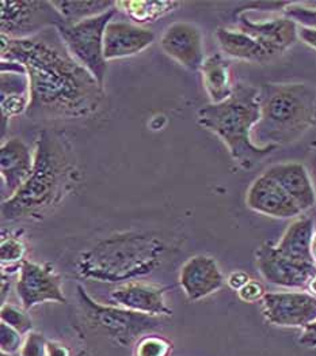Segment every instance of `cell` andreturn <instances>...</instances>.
Returning a JSON list of instances; mask_svg holds the SVG:
<instances>
[{"label":"cell","instance_id":"obj_36","mask_svg":"<svg viewBox=\"0 0 316 356\" xmlns=\"http://www.w3.org/2000/svg\"><path fill=\"white\" fill-rule=\"evenodd\" d=\"M308 172L311 175V178L314 181V185H315L316 191V149L311 151V155H310V165H308Z\"/></svg>","mask_w":316,"mask_h":356},{"label":"cell","instance_id":"obj_13","mask_svg":"<svg viewBox=\"0 0 316 356\" xmlns=\"http://www.w3.org/2000/svg\"><path fill=\"white\" fill-rule=\"evenodd\" d=\"M235 17L238 29L258 41L273 59L285 54L299 40V25L285 15L266 21H253L246 13H235Z\"/></svg>","mask_w":316,"mask_h":356},{"label":"cell","instance_id":"obj_20","mask_svg":"<svg viewBox=\"0 0 316 356\" xmlns=\"http://www.w3.org/2000/svg\"><path fill=\"white\" fill-rule=\"evenodd\" d=\"M276 179L303 212L315 207L316 191L308 169L300 162L276 163L265 170Z\"/></svg>","mask_w":316,"mask_h":356},{"label":"cell","instance_id":"obj_26","mask_svg":"<svg viewBox=\"0 0 316 356\" xmlns=\"http://www.w3.org/2000/svg\"><path fill=\"white\" fill-rule=\"evenodd\" d=\"M26 246L21 238L8 237L1 238L0 245V259H1V275H11L14 272H19L21 266L24 263Z\"/></svg>","mask_w":316,"mask_h":356},{"label":"cell","instance_id":"obj_27","mask_svg":"<svg viewBox=\"0 0 316 356\" xmlns=\"http://www.w3.org/2000/svg\"><path fill=\"white\" fill-rule=\"evenodd\" d=\"M21 356H71V351L60 343L48 340L44 334L29 333L22 346Z\"/></svg>","mask_w":316,"mask_h":356},{"label":"cell","instance_id":"obj_9","mask_svg":"<svg viewBox=\"0 0 316 356\" xmlns=\"http://www.w3.org/2000/svg\"><path fill=\"white\" fill-rule=\"evenodd\" d=\"M256 259L262 277L280 287L303 289L316 275V263L292 259L280 252L276 245L263 243L257 250Z\"/></svg>","mask_w":316,"mask_h":356},{"label":"cell","instance_id":"obj_25","mask_svg":"<svg viewBox=\"0 0 316 356\" xmlns=\"http://www.w3.org/2000/svg\"><path fill=\"white\" fill-rule=\"evenodd\" d=\"M53 4L64 18L65 25L79 24L115 8V1L110 0H53Z\"/></svg>","mask_w":316,"mask_h":356},{"label":"cell","instance_id":"obj_22","mask_svg":"<svg viewBox=\"0 0 316 356\" xmlns=\"http://www.w3.org/2000/svg\"><path fill=\"white\" fill-rule=\"evenodd\" d=\"M202 83L210 104H220L232 95L230 61L222 54L206 56L201 65Z\"/></svg>","mask_w":316,"mask_h":356},{"label":"cell","instance_id":"obj_4","mask_svg":"<svg viewBox=\"0 0 316 356\" xmlns=\"http://www.w3.org/2000/svg\"><path fill=\"white\" fill-rule=\"evenodd\" d=\"M260 116L251 132L258 147L290 145L316 127V89L307 83H266Z\"/></svg>","mask_w":316,"mask_h":356},{"label":"cell","instance_id":"obj_33","mask_svg":"<svg viewBox=\"0 0 316 356\" xmlns=\"http://www.w3.org/2000/svg\"><path fill=\"white\" fill-rule=\"evenodd\" d=\"M250 280H251V279H250V276H249L246 272H243V270H235V272H232L230 276H228L227 283H228V286H230L232 290L239 291V290H240L243 286H246Z\"/></svg>","mask_w":316,"mask_h":356},{"label":"cell","instance_id":"obj_5","mask_svg":"<svg viewBox=\"0 0 316 356\" xmlns=\"http://www.w3.org/2000/svg\"><path fill=\"white\" fill-rule=\"evenodd\" d=\"M165 250L163 241L156 236L121 233L105 238L83 252L76 269L82 277L97 282H131L153 272Z\"/></svg>","mask_w":316,"mask_h":356},{"label":"cell","instance_id":"obj_2","mask_svg":"<svg viewBox=\"0 0 316 356\" xmlns=\"http://www.w3.org/2000/svg\"><path fill=\"white\" fill-rule=\"evenodd\" d=\"M79 178L76 155L68 139L56 131H41L35 140L33 172L11 199L1 202L3 219H41L60 206Z\"/></svg>","mask_w":316,"mask_h":356},{"label":"cell","instance_id":"obj_11","mask_svg":"<svg viewBox=\"0 0 316 356\" xmlns=\"http://www.w3.org/2000/svg\"><path fill=\"white\" fill-rule=\"evenodd\" d=\"M262 312L270 324L307 327L316 321V297L308 293H266Z\"/></svg>","mask_w":316,"mask_h":356},{"label":"cell","instance_id":"obj_37","mask_svg":"<svg viewBox=\"0 0 316 356\" xmlns=\"http://www.w3.org/2000/svg\"><path fill=\"white\" fill-rule=\"evenodd\" d=\"M311 252H313V257H314V260H315L316 263V233L314 234V238H313V245H311Z\"/></svg>","mask_w":316,"mask_h":356},{"label":"cell","instance_id":"obj_21","mask_svg":"<svg viewBox=\"0 0 316 356\" xmlns=\"http://www.w3.org/2000/svg\"><path fill=\"white\" fill-rule=\"evenodd\" d=\"M216 40L222 52L232 59L258 64H266L274 60L258 41L238 28H219L216 30Z\"/></svg>","mask_w":316,"mask_h":356},{"label":"cell","instance_id":"obj_28","mask_svg":"<svg viewBox=\"0 0 316 356\" xmlns=\"http://www.w3.org/2000/svg\"><path fill=\"white\" fill-rule=\"evenodd\" d=\"M0 317H1L3 324L15 329L21 334L30 333V330L33 329V321H31V318L28 314V310H25L24 307L21 309L18 306L4 303L1 306Z\"/></svg>","mask_w":316,"mask_h":356},{"label":"cell","instance_id":"obj_18","mask_svg":"<svg viewBox=\"0 0 316 356\" xmlns=\"http://www.w3.org/2000/svg\"><path fill=\"white\" fill-rule=\"evenodd\" d=\"M167 287L142 282H128L112 293V299L121 307L153 317L172 316L173 312L166 303Z\"/></svg>","mask_w":316,"mask_h":356},{"label":"cell","instance_id":"obj_30","mask_svg":"<svg viewBox=\"0 0 316 356\" xmlns=\"http://www.w3.org/2000/svg\"><path fill=\"white\" fill-rule=\"evenodd\" d=\"M284 15L296 22L299 28L316 30V7H308L301 3H289Z\"/></svg>","mask_w":316,"mask_h":356},{"label":"cell","instance_id":"obj_12","mask_svg":"<svg viewBox=\"0 0 316 356\" xmlns=\"http://www.w3.org/2000/svg\"><path fill=\"white\" fill-rule=\"evenodd\" d=\"M162 51L189 71L201 70L205 60L203 35L196 24L178 21L163 31L160 37Z\"/></svg>","mask_w":316,"mask_h":356},{"label":"cell","instance_id":"obj_1","mask_svg":"<svg viewBox=\"0 0 316 356\" xmlns=\"http://www.w3.org/2000/svg\"><path fill=\"white\" fill-rule=\"evenodd\" d=\"M0 58L21 63L28 72L30 120L82 119L94 115L105 88L71 56L56 29L24 38L0 37Z\"/></svg>","mask_w":316,"mask_h":356},{"label":"cell","instance_id":"obj_8","mask_svg":"<svg viewBox=\"0 0 316 356\" xmlns=\"http://www.w3.org/2000/svg\"><path fill=\"white\" fill-rule=\"evenodd\" d=\"M0 8V31L6 38L24 40L65 25L53 1L1 0Z\"/></svg>","mask_w":316,"mask_h":356},{"label":"cell","instance_id":"obj_32","mask_svg":"<svg viewBox=\"0 0 316 356\" xmlns=\"http://www.w3.org/2000/svg\"><path fill=\"white\" fill-rule=\"evenodd\" d=\"M265 289L263 286L257 282V280H250L246 286H243L239 291H238V296L243 300V302H247V303H254V302H258L262 300L265 297Z\"/></svg>","mask_w":316,"mask_h":356},{"label":"cell","instance_id":"obj_31","mask_svg":"<svg viewBox=\"0 0 316 356\" xmlns=\"http://www.w3.org/2000/svg\"><path fill=\"white\" fill-rule=\"evenodd\" d=\"M0 330H1V353L3 354L10 355L22 350V334L19 332H17L15 329L3 323H1Z\"/></svg>","mask_w":316,"mask_h":356},{"label":"cell","instance_id":"obj_14","mask_svg":"<svg viewBox=\"0 0 316 356\" xmlns=\"http://www.w3.org/2000/svg\"><path fill=\"white\" fill-rule=\"evenodd\" d=\"M30 105V83L26 68L11 60L0 63V111L1 136L7 129V122L13 118L26 115Z\"/></svg>","mask_w":316,"mask_h":356},{"label":"cell","instance_id":"obj_3","mask_svg":"<svg viewBox=\"0 0 316 356\" xmlns=\"http://www.w3.org/2000/svg\"><path fill=\"white\" fill-rule=\"evenodd\" d=\"M259 116L260 90L239 82L224 102L202 106L197 113V122L227 146L231 158L239 168L250 170L276 149L258 147L253 143L251 132Z\"/></svg>","mask_w":316,"mask_h":356},{"label":"cell","instance_id":"obj_29","mask_svg":"<svg viewBox=\"0 0 316 356\" xmlns=\"http://www.w3.org/2000/svg\"><path fill=\"white\" fill-rule=\"evenodd\" d=\"M173 350V346L169 340L159 336H147L143 337L136 348L135 356H169Z\"/></svg>","mask_w":316,"mask_h":356},{"label":"cell","instance_id":"obj_15","mask_svg":"<svg viewBox=\"0 0 316 356\" xmlns=\"http://www.w3.org/2000/svg\"><path fill=\"white\" fill-rule=\"evenodd\" d=\"M246 204L258 213L278 219L297 218L303 213L285 189L265 172L250 185Z\"/></svg>","mask_w":316,"mask_h":356},{"label":"cell","instance_id":"obj_23","mask_svg":"<svg viewBox=\"0 0 316 356\" xmlns=\"http://www.w3.org/2000/svg\"><path fill=\"white\" fill-rule=\"evenodd\" d=\"M314 234L315 230L313 219L299 218L289 225V227L276 246L280 252H283L292 259L307 263H315L311 252Z\"/></svg>","mask_w":316,"mask_h":356},{"label":"cell","instance_id":"obj_7","mask_svg":"<svg viewBox=\"0 0 316 356\" xmlns=\"http://www.w3.org/2000/svg\"><path fill=\"white\" fill-rule=\"evenodd\" d=\"M78 298L87 320L110 337H115L119 344H126L135 337L160 325V317L132 312L118 305H102L94 300L82 286H78Z\"/></svg>","mask_w":316,"mask_h":356},{"label":"cell","instance_id":"obj_10","mask_svg":"<svg viewBox=\"0 0 316 356\" xmlns=\"http://www.w3.org/2000/svg\"><path fill=\"white\" fill-rule=\"evenodd\" d=\"M61 283V276L51 266L24 260L15 290L22 307L30 310L45 302L67 303Z\"/></svg>","mask_w":316,"mask_h":356},{"label":"cell","instance_id":"obj_6","mask_svg":"<svg viewBox=\"0 0 316 356\" xmlns=\"http://www.w3.org/2000/svg\"><path fill=\"white\" fill-rule=\"evenodd\" d=\"M117 7L105 14L85 19L75 25H61L58 31L71 56L105 88L108 60L105 58V30L115 19Z\"/></svg>","mask_w":316,"mask_h":356},{"label":"cell","instance_id":"obj_24","mask_svg":"<svg viewBox=\"0 0 316 356\" xmlns=\"http://www.w3.org/2000/svg\"><path fill=\"white\" fill-rule=\"evenodd\" d=\"M182 1L175 0H119L115 1L118 11H122L132 24L143 26L153 24L158 19L176 11L182 7Z\"/></svg>","mask_w":316,"mask_h":356},{"label":"cell","instance_id":"obj_35","mask_svg":"<svg viewBox=\"0 0 316 356\" xmlns=\"http://www.w3.org/2000/svg\"><path fill=\"white\" fill-rule=\"evenodd\" d=\"M299 40L316 51V30L299 28Z\"/></svg>","mask_w":316,"mask_h":356},{"label":"cell","instance_id":"obj_34","mask_svg":"<svg viewBox=\"0 0 316 356\" xmlns=\"http://www.w3.org/2000/svg\"><path fill=\"white\" fill-rule=\"evenodd\" d=\"M300 344L306 347H316V321L304 327V332L300 337Z\"/></svg>","mask_w":316,"mask_h":356},{"label":"cell","instance_id":"obj_17","mask_svg":"<svg viewBox=\"0 0 316 356\" xmlns=\"http://www.w3.org/2000/svg\"><path fill=\"white\" fill-rule=\"evenodd\" d=\"M179 284L188 299L196 302L219 291L224 284V276L215 259L197 254L181 268Z\"/></svg>","mask_w":316,"mask_h":356},{"label":"cell","instance_id":"obj_19","mask_svg":"<svg viewBox=\"0 0 316 356\" xmlns=\"http://www.w3.org/2000/svg\"><path fill=\"white\" fill-rule=\"evenodd\" d=\"M155 41V33L132 22L112 21L105 30V58L110 60L135 56Z\"/></svg>","mask_w":316,"mask_h":356},{"label":"cell","instance_id":"obj_16","mask_svg":"<svg viewBox=\"0 0 316 356\" xmlns=\"http://www.w3.org/2000/svg\"><path fill=\"white\" fill-rule=\"evenodd\" d=\"M34 168V151L19 138L3 142L0 149L1 200L11 199L29 179Z\"/></svg>","mask_w":316,"mask_h":356}]
</instances>
